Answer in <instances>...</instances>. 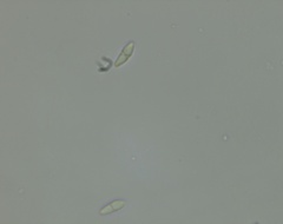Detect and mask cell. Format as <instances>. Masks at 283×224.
I'll list each match as a JSON object with an SVG mask.
<instances>
[{"label": "cell", "instance_id": "obj_1", "mask_svg": "<svg viewBox=\"0 0 283 224\" xmlns=\"http://www.w3.org/2000/svg\"><path fill=\"white\" fill-rule=\"evenodd\" d=\"M135 47H136L135 41H129V43L124 46V48L122 50V52L119 53L118 58L116 59V61H114V64H113L114 67H119V66L124 65V64L130 59V57L133 54Z\"/></svg>", "mask_w": 283, "mask_h": 224}, {"label": "cell", "instance_id": "obj_2", "mask_svg": "<svg viewBox=\"0 0 283 224\" xmlns=\"http://www.w3.org/2000/svg\"><path fill=\"white\" fill-rule=\"evenodd\" d=\"M111 205H112L113 211H117V210H120L125 205V202L124 201H114V202L111 203Z\"/></svg>", "mask_w": 283, "mask_h": 224}, {"label": "cell", "instance_id": "obj_3", "mask_svg": "<svg viewBox=\"0 0 283 224\" xmlns=\"http://www.w3.org/2000/svg\"><path fill=\"white\" fill-rule=\"evenodd\" d=\"M112 211H113V209H112V205H111V203H110V204L105 205L103 209H100L99 214H100V215H109V214H111Z\"/></svg>", "mask_w": 283, "mask_h": 224}]
</instances>
